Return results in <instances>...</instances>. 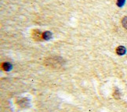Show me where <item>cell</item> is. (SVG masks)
<instances>
[{
	"label": "cell",
	"mask_w": 127,
	"mask_h": 112,
	"mask_svg": "<svg viewBox=\"0 0 127 112\" xmlns=\"http://www.w3.org/2000/svg\"><path fill=\"white\" fill-rule=\"evenodd\" d=\"M126 48L123 47V46H119L116 48V53L118 55H123L126 54Z\"/></svg>",
	"instance_id": "cell-1"
},
{
	"label": "cell",
	"mask_w": 127,
	"mask_h": 112,
	"mask_svg": "<svg viewBox=\"0 0 127 112\" xmlns=\"http://www.w3.org/2000/svg\"><path fill=\"white\" fill-rule=\"evenodd\" d=\"M52 37V33L50 31H46L43 33L42 34V38L44 40H50V39Z\"/></svg>",
	"instance_id": "cell-2"
},
{
	"label": "cell",
	"mask_w": 127,
	"mask_h": 112,
	"mask_svg": "<svg viewBox=\"0 0 127 112\" xmlns=\"http://www.w3.org/2000/svg\"><path fill=\"white\" fill-rule=\"evenodd\" d=\"M2 68H3V69L5 71H9V70H10L11 69V68H12V65L10 63H9V62H5L3 63V65H2Z\"/></svg>",
	"instance_id": "cell-3"
},
{
	"label": "cell",
	"mask_w": 127,
	"mask_h": 112,
	"mask_svg": "<svg viewBox=\"0 0 127 112\" xmlns=\"http://www.w3.org/2000/svg\"><path fill=\"white\" fill-rule=\"evenodd\" d=\"M122 24H123V27L127 29V16H125L123 19V20H122Z\"/></svg>",
	"instance_id": "cell-4"
},
{
	"label": "cell",
	"mask_w": 127,
	"mask_h": 112,
	"mask_svg": "<svg viewBox=\"0 0 127 112\" xmlns=\"http://www.w3.org/2000/svg\"><path fill=\"white\" fill-rule=\"evenodd\" d=\"M125 2H126V0H118V1H117V6L122 7L125 4Z\"/></svg>",
	"instance_id": "cell-5"
}]
</instances>
